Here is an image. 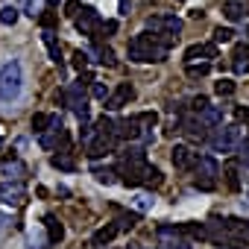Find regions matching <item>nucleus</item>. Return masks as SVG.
I'll return each mask as SVG.
<instances>
[{
  "label": "nucleus",
  "instance_id": "49530a36",
  "mask_svg": "<svg viewBox=\"0 0 249 249\" xmlns=\"http://www.w3.org/2000/svg\"><path fill=\"white\" fill-rule=\"evenodd\" d=\"M240 161H243V164H246V167H249V153H246V156H243V159H240Z\"/></svg>",
  "mask_w": 249,
  "mask_h": 249
},
{
  "label": "nucleus",
  "instance_id": "ea45409f",
  "mask_svg": "<svg viewBox=\"0 0 249 249\" xmlns=\"http://www.w3.org/2000/svg\"><path fill=\"white\" fill-rule=\"evenodd\" d=\"M234 120L237 123H249V108L246 106H234Z\"/></svg>",
  "mask_w": 249,
  "mask_h": 249
},
{
  "label": "nucleus",
  "instance_id": "473e14b6",
  "mask_svg": "<svg viewBox=\"0 0 249 249\" xmlns=\"http://www.w3.org/2000/svg\"><path fill=\"white\" fill-rule=\"evenodd\" d=\"M114 223H117V229H120V231H129V229L138 223V214H123V217H117Z\"/></svg>",
  "mask_w": 249,
  "mask_h": 249
},
{
  "label": "nucleus",
  "instance_id": "5701e85b",
  "mask_svg": "<svg viewBox=\"0 0 249 249\" xmlns=\"http://www.w3.org/2000/svg\"><path fill=\"white\" fill-rule=\"evenodd\" d=\"M243 12H246V3H243V0H231V3L223 6V15H226L229 21H240Z\"/></svg>",
  "mask_w": 249,
  "mask_h": 249
},
{
  "label": "nucleus",
  "instance_id": "393cba45",
  "mask_svg": "<svg viewBox=\"0 0 249 249\" xmlns=\"http://www.w3.org/2000/svg\"><path fill=\"white\" fill-rule=\"evenodd\" d=\"M185 73H188L191 79H199V76H208V73H211V65H208V62H199V65H196V62H188Z\"/></svg>",
  "mask_w": 249,
  "mask_h": 249
},
{
  "label": "nucleus",
  "instance_id": "dca6fc26",
  "mask_svg": "<svg viewBox=\"0 0 249 249\" xmlns=\"http://www.w3.org/2000/svg\"><path fill=\"white\" fill-rule=\"evenodd\" d=\"M185 59L188 62H196V59H217V44H191L185 50Z\"/></svg>",
  "mask_w": 249,
  "mask_h": 249
},
{
  "label": "nucleus",
  "instance_id": "7c9ffc66",
  "mask_svg": "<svg viewBox=\"0 0 249 249\" xmlns=\"http://www.w3.org/2000/svg\"><path fill=\"white\" fill-rule=\"evenodd\" d=\"M132 205H135V208H138V211H150V208H153V205H156V199H153V196H150V194H138V196H135V199H132Z\"/></svg>",
  "mask_w": 249,
  "mask_h": 249
},
{
  "label": "nucleus",
  "instance_id": "1a4fd4ad",
  "mask_svg": "<svg viewBox=\"0 0 249 249\" xmlns=\"http://www.w3.org/2000/svg\"><path fill=\"white\" fill-rule=\"evenodd\" d=\"M141 120H138V114L135 117H120V120H114V138L117 141H135V138H141Z\"/></svg>",
  "mask_w": 249,
  "mask_h": 249
},
{
  "label": "nucleus",
  "instance_id": "37998d69",
  "mask_svg": "<svg viewBox=\"0 0 249 249\" xmlns=\"http://www.w3.org/2000/svg\"><path fill=\"white\" fill-rule=\"evenodd\" d=\"M9 226H12V217L0 214V234H6V231H9Z\"/></svg>",
  "mask_w": 249,
  "mask_h": 249
},
{
  "label": "nucleus",
  "instance_id": "a19ab883",
  "mask_svg": "<svg viewBox=\"0 0 249 249\" xmlns=\"http://www.w3.org/2000/svg\"><path fill=\"white\" fill-rule=\"evenodd\" d=\"M79 6H82L79 0H68V3H65V18H73L79 12Z\"/></svg>",
  "mask_w": 249,
  "mask_h": 249
},
{
  "label": "nucleus",
  "instance_id": "f8f14e48",
  "mask_svg": "<svg viewBox=\"0 0 249 249\" xmlns=\"http://www.w3.org/2000/svg\"><path fill=\"white\" fill-rule=\"evenodd\" d=\"M231 71L237 76L249 73V44H234V50H231Z\"/></svg>",
  "mask_w": 249,
  "mask_h": 249
},
{
  "label": "nucleus",
  "instance_id": "aec40b11",
  "mask_svg": "<svg viewBox=\"0 0 249 249\" xmlns=\"http://www.w3.org/2000/svg\"><path fill=\"white\" fill-rule=\"evenodd\" d=\"M44 226H47V240H50V243H59V240L65 237V229H62V223H59L53 214L44 217Z\"/></svg>",
  "mask_w": 249,
  "mask_h": 249
},
{
  "label": "nucleus",
  "instance_id": "4be33fe9",
  "mask_svg": "<svg viewBox=\"0 0 249 249\" xmlns=\"http://www.w3.org/2000/svg\"><path fill=\"white\" fill-rule=\"evenodd\" d=\"M179 229H182V234H188V237H194V240H208L205 223H185V226H179Z\"/></svg>",
  "mask_w": 249,
  "mask_h": 249
},
{
  "label": "nucleus",
  "instance_id": "39448f33",
  "mask_svg": "<svg viewBox=\"0 0 249 249\" xmlns=\"http://www.w3.org/2000/svg\"><path fill=\"white\" fill-rule=\"evenodd\" d=\"M38 144L44 150H68V132H65V123L59 114H50V126L44 132H38Z\"/></svg>",
  "mask_w": 249,
  "mask_h": 249
},
{
  "label": "nucleus",
  "instance_id": "a18cd8bd",
  "mask_svg": "<svg viewBox=\"0 0 249 249\" xmlns=\"http://www.w3.org/2000/svg\"><path fill=\"white\" fill-rule=\"evenodd\" d=\"M120 15H129V0H120Z\"/></svg>",
  "mask_w": 249,
  "mask_h": 249
},
{
  "label": "nucleus",
  "instance_id": "20e7f679",
  "mask_svg": "<svg viewBox=\"0 0 249 249\" xmlns=\"http://www.w3.org/2000/svg\"><path fill=\"white\" fill-rule=\"evenodd\" d=\"M194 173H196L194 188H199V191H214V188H217V176H220V164H217L211 156H199V153H196Z\"/></svg>",
  "mask_w": 249,
  "mask_h": 249
},
{
  "label": "nucleus",
  "instance_id": "2f4dec72",
  "mask_svg": "<svg viewBox=\"0 0 249 249\" xmlns=\"http://www.w3.org/2000/svg\"><path fill=\"white\" fill-rule=\"evenodd\" d=\"M47 126H50V114H44V111L33 114V129H36V132H44Z\"/></svg>",
  "mask_w": 249,
  "mask_h": 249
},
{
  "label": "nucleus",
  "instance_id": "9d476101",
  "mask_svg": "<svg viewBox=\"0 0 249 249\" xmlns=\"http://www.w3.org/2000/svg\"><path fill=\"white\" fill-rule=\"evenodd\" d=\"M132 100H135V88H132L129 82H120V85L114 88V94H108L103 103H106V108H108V111H120L123 106H129Z\"/></svg>",
  "mask_w": 249,
  "mask_h": 249
},
{
  "label": "nucleus",
  "instance_id": "2eb2a0df",
  "mask_svg": "<svg viewBox=\"0 0 249 249\" xmlns=\"http://www.w3.org/2000/svg\"><path fill=\"white\" fill-rule=\"evenodd\" d=\"M3 176H6V182H24L27 179V164L21 159H6L3 161Z\"/></svg>",
  "mask_w": 249,
  "mask_h": 249
},
{
  "label": "nucleus",
  "instance_id": "7ed1b4c3",
  "mask_svg": "<svg viewBox=\"0 0 249 249\" xmlns=\"http://www.w3.org/2000/svg\"><path fill=\"white\" fill-rule=\"evenodd\" d=\"M147 33H153L161 44H176L179 33H182V21L176 15H153L147 18Z\"/></svg>",
  "mask_w": 249,
  "mask_h": 249
},
{
  "label": "nucleus",
  "instance_id": "4468645a",
  "mask_svg": "<svg viewBox=\"0 0 249 249\" xmlns=\"http://www.w3.org/2000/svg\"><path fill=\"white\" fill-rule=\"evenodd\" d=\"M194 161H196V153H191V147H185V144L173 147V164H176V170H191Z\"/></svg>",
  "mask_w": 249,
  "mask_h": 249
},
{
  "label": "nucleus",
  "instance_id": "412c9836",
  "mask_svg": "<svg viewBox=\"0 0 249 249\" xmlns=\"http://www.w3.org/2000/svg\"><path fill=\"white\" fill-rule=\"evenodd\" d=\"M44 44H47V53H50V59L56 62V65H62V47H59V41H56V36L50 33V30H44Z\"/></svg>",
  "mask_w": 249,
  "mask_h": 249
},
{
  "label": "nucleus",
  "instance_id": "c756f323",
  "mask_svg": "<svg viewBox=\"0 0 249 249\" xmlns=\"http://www.w3.org/2000/svg\"><path fill=\"white\" fill-rule=\"evenodd\" d=\"M226 185H229L231 191H240V173H237V167H234V164H229V167H226Z\"/></svg>",
  "mask_w": 249,
  "mask_h": 249
},
{
  "label": "nucleus",
  "instance_id": "a211bd4d",
  "mask_svg": "<svg viewBox=\"0 0 249 249\" xmlns=\"http://www.w3.org/2000/svg\"><path fill=\"white\" fill-rule=\"evenodd\" d=\"M117 234H120L117 223H108V226H103V229H97V231H94V237H91V246H106V243H111Z\"/></svg>",
  "mask_w": 249,
  "mask_h": 249
},
{
  "label": "nucleus",
  "instance_id": "bb28decb",
  "mask_svg": "<svg viewBox=\"0 0 249 249\" xmlns=\"http://www.w3.org/2000/svg\"><path fill=\"white\" fill-rule=\"evenodd\" d=\"M161 182H164L161 170H159V167H147V173H144V182H141V185H147V188H159Z\"/></svg>",
  "mask_w": 249,
  "mask_h": 249
},
{
  "label": "nucleus",
  "instance_id": "79ce46f5",
  "mask_svg": "<svg viewBox=\"0 0 249 249\" xmlns=\"http://www.w3.org/2000/svg\"><path fill=\"white\" fill-rule=\"evenodd\" d=\"M205 106H208V97H202V94H199V97H194V100H191V108H194V111H202V108H205Z\"/></svg>",
  "mask_w": 249,
  "mask_h": 249
},
{
  "label": "nucleus",
  "instance_id": "9b49d317",
  "mask_svg": "<svg viewBox=\"0 0 249 249\" xmlns=\"http://www.w3.org/2000/svg\"><path fill=\"white\" fill-rule=\"evenodd\" d=\"M0 202H3V205H12V208L24 205V202H27V188H24V182H3V185H0Z\"/></svg>",
  "mask_w": 249,
  "mask_h": 249
},
{
  "label": "nucleus",
  "instance_id": "58836bf2",
  "mask_svg": "<svg viewBox=\"0 0 249 249\" xmlns=\"http://www.w3.org/2000/svg\"><path fill=\"white\" fill-rule=\"evenodd\" d=\"M27 15L30 18H38L41 15V0H27Z\"/></svg>",
  "mask_w": 249,
  "mask_h": 249
},
{
  "label": "nucleus",
  "instance_id": "f3484780",
  "mask_svg": "<svg viewBox=\"0 0 249 249\" xmlns=\"http://www.w3.org/2000/svg\"><path fill=\"white\" fill-rule=\"evenodd\" d=\"M196 117H199V123H205V126L211 129V126H220V123H223V108L208 103L202 111H196Z\"/></svg>",
  "mask_w": 249,
  "mask_h": 249
},
{
  "label": "nucleus",
  "instance_id": "4c0bfd02",
  "mask_svg": "<svg viewBox=\"0 0 249 249\" xmlns=\"http://www.w3.org/2000/svg\"><path fill=\"white\" fill-rule=\"evenodd\" d=\"M85 65H88V53H85V50H76V53H73V68L82 71Z\"/></svg>",
  "mask_w": 249,
  "mask_h": 249
},
{
  "label": "nucleus",
  "instance_id": "de8ad7c7",
  "mask_svg": "<svg viewBox=\"0 0 249 249\" xmlns=\"http://www.w3.org/2000/svg\"><path fill=\"white\" fill-rule=\"evenodd\" d=\"M47 3H50V6H56V3H59V0H47Z\"/></svg>",
  "mask_w": 249,
  "mask_h": 249
},
{
  "label": "nucleus",
  "instance_id": "c03bdc74",
  "mask_svg": "<svg viewBox=\"0 0 249 249\" xmlns=\"http://www.w3.org/2000/svg\"><path fill=\"white\" fill-rule=\"evenodd\" d=\"M237 234H243V237H249V220H240V231Z\"/></svg>",
  "mask_w": 249,
  "mask_h": 249
},
{
  "label": "nucleus",
  "instance_id": "e433bc0d",
  "mask_svg": "<svg viewBox=\"0 0 249 249\" xmlns=\"http://www.w3.org/2000/svg\"><path fill=\"white\" fill-rule=\"evenodd\" d=\"M91 94L103 103L106 97H108V88H106V82H97V79H91Z\"/></svg>",
  "mask_w": 249,
  "mask_h": 249
},
{
  "label": "nucleus",
  "instance_id": "ddd939ff",
  "mask_svg": "<svg viewBox=\"0 0 249 249\" xmlns=\"http://www.w3.org/2000/svg\"><path fill=\"white\" fill-rule=\"evenodd\" d=\"M88 56H94L100 65H106V68H114L117 65V59H114V50L108 47V44H103V41H94V47L91 50H85Z\"/></svg>",
  "mask_w": 249,
  "mask_h": 249
},
{
  "label": "nucleus",
  "instance_id": "f03ea898",
  "mask_svg": "<svg viewBox=\"0 0 249 249\" xmlns=\"http://www.w3.org/2000/svg\"><path fill=\"white\" fill-rule=\"evenodd\" d=\"M167 44H161L153 33H138L132 41H129V47H126V53H129V62H138V65H147V62H164L167 59Z\"/></svg>",
  "mask_w": 249,
  "mask_h": 249
},
{
  "label": "nucleus",
  "instance_id": "72a5a7b5",
  "mask_svg": "<svg viewBox=\"0 0 249 249\" xmlns=\"http://www.w3.org/2000/svg\"><path fill=\"white\" fill-rule=\"evenodd\" d=\"M214 91H217V97H231V94H234V82H231V79H220V82L214 85Z\"/></svg>",
  "mask_w": 249,
  "mask_h": 249
},
{
  "label": "nucleus",
  "instance_id": "423d86ee",
  "mask_svg": "<svg viewBox=\"0 0 249 249\" xmlns=\"http://www.w3.org/2000/svg\"><path fill=\"white\" fill-rule=\"evenodd\" d=\"M237 138H240V126H223L214 135H208V144L214 153H234Z\"/></svg>",
  "mask_w": 249,
  "mask_h": 249
},
{
  "label": "nucleus",
  "instance_id": "f257e3e1",
  "mask_svg": "<svg viewBox=\"0 0 249 249\" xmlns=\"http://www.w3.org/2000/svg\"><path fill=\"white\" fill-rule=\"evenodd\" d=\"M24 85H27V76H24L21 59H9L0 65V103L3 106L18 103L24 97Z\"/></svg>",
  "mask_w": 249,
  "mask_h": 249
},
{
  "label": "nucleus",
  "instance_id": "b1692460",
  "mask_svg": "<svg viewBox=\"0 0 249 249\" xmlns=\"http://www.w3.org/2000/svg\"><path fill=\"white\" fill-rule=\"evenodd\" d=\"M114 33H117V21H100L97 33H94V41H106V38H111Z\"/></svg>",
  "mask_w": 249,
  "mask_h": 249
},
{
  "label": "nucleus",
  "instance_id": "cd10ccee",
  "mask_svg": "<svg viewBox=\"0 0 249 249\" xmlns=\"http://www.w3.org/2000/svg\"><path fill=\"white\" fill-rule=\"evenodd\" d=\"M47 243H50V240H47L41 231H30V234H27V249H47Z\"/></svg>",
  "mask_w": 249,
  "mask_h": 249
},
{
  "label": "nucleus",
  "instance_id": "a878e982",
  "mask_svg": "<svg viewBox=\"0 0 249 249\" xmlns=\"http://www.w3.org/2000/svg\"><path fill=\"white\" fill-rule=\"evenodd\" d=\"M91 176H94V179H97L100 185H114V182H117V179H114V170H111V167H94V170H91Z\"/></svg>",
  "mask_w": 249,
  "mask_h": 249
},
{
  "label": "nucleus",
  "instance_id": "c85d7f7f",
  "mask_svg": "<svg viewBox=\"0 0 249 249\" xmlns=\"http://www.w3.org/2000/svg\"><path fill=\"white\" fill-rule=\"evenodd\" d=\"M0 24H3V27H15L18 24V9L15 6H3V9H0Z\"/></svg>",
  "mask_w": 249,
  "mask_h": 249
},
{
  "label": "nucleus",
  "instance_id": "c9c22d12",
  "mask_svg": "<svg viewBox=\"0 0 249 249\" xmlns=\"http://www.w3.org/2000/svg\"><path fill=\"white\" fill-rule=\"evenodd\" d=\"M231 38H234V33H231L229 27H226V30H223V27L214 30V44H226V41H231Z\"/></svg>",
  "mask_w": 249,
  "mask_h": 249
},
{
  "label": "nucleus",
  "instance_id": "6ab92c4d",
  "mask_svg": "<svg viewBox=\"0 0 249 249\" xmlns=\"http://www.w3.org/2000/svg\"><path fill=\"white\" fill-rule=\"evenodd\" d=\"M50 164H53L56 170H65V173H73V170H76V161H73V156H71L68 150H59V153L50 159Z\"/></svg>",
  "mask_w": 249,
  "mask_h": 249
},
{
  "label": "nucleus",
  "instance_id": "f704fd0d",
  "mask_svg": "<svg viewBox=\"0 0 249 249\" xmlns=\"http://www.w3.org/2000/svg\"><path fill=\"white\" fill-rule=\"evenodd\" d=\"M38 24H41L44 30H53V27L59 24V15H56V12H41V15H38Z\"/></svg>",
  "mask_w": 249,
  "mask_h": 249
},
{
  "label": "nucleus",
  "instance_id": "09e8293b",
  "mask_svg": "<svg viewBox=\"0 0 249 249\" xmlns=\"http://www.w3.org/2000/svg\"><path fill=\"white\" fill-rule=\"evenodd\" d=\"M246 38H249V27H246Z\"/></svg>",
  "mask_w": 249,
  "mask_h": 249
},
{
  "label": "nucleus",
  "instance_id": "0eeeda50",
  "mask_svg": "<svg viewBox=\"0 0 249 249\" xmlns=\"http://www.w3.org/2000/svg\"><path fill=\"white\" fill-rule=\"evenodd\" d=\"M156 237L164 249H191V240L182 234L179 226H159L156 229Z\"/></svg>",
  "mask_w": 249,
  "mask_h": 249
},
{
  "label": "nucleus",
  "instance_id": "6e6552de",
  "mask_svg": "<svg viewBox=\"0 0 249 249\" xmlns=\"http://www.w3.org/2000/svg\"><path fill=\"white\" fill-rule=\"evenodd\" d=\"M73 21H76V30L82 33V36H88V38H94V33H97V27H100V12L94 9V6H79V12L73 15Z\"/></svg>",
  "mask_w": 249,
  "mask_h": 249
}]
</instances>
